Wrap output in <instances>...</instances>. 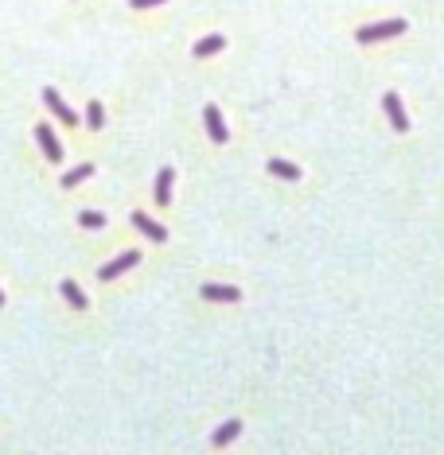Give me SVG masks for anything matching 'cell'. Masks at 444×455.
Listing matches in <instances>:
<instances>
[{
  "label": "cell",
  "instance_id": "1",
  "mask_svg": "<svg viewBox=\"0 0 444 455\" xmlns=\"http://www.w3.org/2000/svg\"><path fill=\"white\" fill-rule=\"evenodd\" d=\"M406 20H386V24H366V27H359V43H382V39H397L401 32H406Z\"/></svg>",
  "mask_w": 444,
  "mask_h": 455
},
{
  "label": "cell",
  "instance_id": "2",
  "mask_svg": "<svg viewBox=\"0 0 444 455\" xmlns=\"http://www.w3.org/2000/svg\"><path fill=\"white\" fill-rule=\"evenodd\" d=\"M36 140H39L43 156H47L51 164H62V144H59V136H55L51 125H36Z\"/></svg>",
  "mask_w": 444,
  "mask_h": 455
},
{
  "label": "cell",
  "instance_id": "3",
  "mask_svg": "<svg viewBox=\"0 0 444 455\" xmlns=\"http://www.w3.org/2000/svg\"><path fill=\"white\" fill-rule=\"evenodd\" d=\"M141 261V253L137 249H129V253H121V257H113L109 265H102L97 269V280H113V276H121V273H129L132 265Z\"/></svg>",
  "mask_w": 444,
  "mask_h": 455
},
{
  "label": "cell",
  "instance_id": "4",
  "mask_svg": "<svg viewBox=\"0 0 444 455\" xmlns=\"http://www.w3.org/2000/svg\"><path fill=\"white\" fill-rule=\"evenodd\" d=\"M43 101H47V109L62 121V125H67V129H71V125H78V113H74V109L59 97V90H51V86H47V90H43Z\"/></svg>",
  "mask_w": 444,
  "mask_h": 455
},
{
  "label": "cell",
  "instance_id": "5",
  "mask_svg": "<svg viewBox=\"0 0 444 455\" xmlns=\"http://www.w3.org/2000/svg\"><path fill=\"white\" fill-rule=\"evenodd\" d=\"M382 109H386V117H390V125H394V132H409V117H406L401 97H397V94H386L382 97Z\"/></svg>",
  "mask_w": 444,
  "mask_h": 455
},
{
  "label": "cell",
  "instance_id": "6",
  "mask_svg": "<svg viewBox=\"0 0 444 455\" xmlns=\"http://www.w3.org/2000/svg\"><path fill=\"white\" fill-rule=\"evenodd\" d=\"M203 121H207V136L215 144H226L230 140V132H226V125H222V113H218V106H207L203 109Z\"/></svg>",
  "mask_w": 444,
  "mask_h": 455
},
{
  "label": "cell",
  "instance_id": "7",
  "mask_svg": "<svg viewBox=\"0 0 444 455\" xmlns=\"http://www.w3.org/2000/svg\"><path fill=\"white\" fill-rule=\"evenodd\" d=\"M132 226L141 230L144 238H152V241H168V230L160 226V222H152V218L144 214V210H137V214H132Z\"/></svg>",
  "mask_w": 444,
  "mask_h": 455
},
{
  "label": "cell",
  "instance_id": "8",
  "mask_svg": "<svg viewBox=\"0 0 444 455\" xmlns=\"http://www.w3.org/2000/svg\"><path fill=\"white\" fill-rule=\"evenodd\" d=\"M199 296L215 299V304H234V299H242V292L238 288H230V284H203L199 288Z\"/></svg>",
  "mask_w": 444,
  "mask_h": 455
},
{
  "label": "cell",
  "instance_id": "9",
  "mask_svg": "<svg viewBox=\"0 0 444 455\" xmlns=\"http://www.w3.org/2000/svg\"><path fill=\"white\" fill-rule=\"evenodd\" d=\"M172 183H176V171L164 168L156 175V206H168L172 203Z\"/></svg>",
  "mask_w": 444,
  "mask_h": 455
},
{
  "label": "cell",
  "instance_id": "10",
  "mask_svg": "<svg viewBox=\"0 0 444 455\" xmlns=\"http://www.w3.org/2000/svg\"><path fill=\"white\" fill-rule=\"evenodd\" d=\"M222 47H226V39H222V36H203L191 51H195V59H211V55H218Z\"/></svg>",
  "mask_w": 444,
  "mask_h": 455
},
{
  "label": "cell",
  "instance_id": "11",
  "mask_svg": "<svg viewBox=\"0 0 444 455\" xmlns=\"http://www.w3.org/2000/svg\"><path fill=\"white\" fill-rule=\"evenodd\" d=\"M265 168L273 171L277 180H288V183H296V180H301V168H296V164H288V160H269Z\"/></svg>",
  "mask_w": 444,
  "mask_h": 455
},
{
  "label": "cell",
  "instance_id": "12",
  "mask_svg": "<svg viewBox=\"0 0 444 455\" xmlns=\"http://www.w3.org/2000/svg\"><path fill=\"white\" fill-rule=\"evenodd\" d=\"M238 432H242V420H226L222 428H215V436H211V443H215V447H226L230 440H238Z\"/></svg>",
  "mask_w": 444,
  "mask_h": 455
},
{
  "label": "cell",
  "instance_id": "13",
  "mask_svg": "<svg viewBox=\"0 0 444 455\" xmlns=\"http://www.w3.org/2000/svg\"><path fill=\"white\" fill-rule=\"evenodd\" d=\"M59 292L67 296V304H71V308H78V312H82L86 304H90V299L82 296V288L74 284V280H62V284H59Z\"/></svg>",
  "mask_w": 444,
  "mask_h": 455
},
{
  "label": "cell",
  "instance_id": "14",
  "mask_svg": "<svg viewBox=\"0 0 444 455\" xmlns=\"http://www.w3.org/2000/svg\"><path fill=\"white\" fill-rule=\"evenodd\" d=\"M90 175H94V164H78L74 171H67V175H62V187H74V183L90 180Z\"/></svg>",
  "mask_w": 444,
  "mask_h": 455
},
{
  "label": "cell",
  "instance_id": "15",
  "mask_svg": "<svg viewBox=\"0 0 444 455\" xmlns=\"http://www.w3.org/2000/svg\"><path fill=\"white\" fill-rule=\"evenodd\" d=\"M78 226L102 230V226H106V214H102V210H82V214H78Z\"/></svg>",
  "mask_w": 444,
  "mask_h": 455
},
{
  "label": "cell",
  "instance_id": "16",
  "mask_svg": "<svg viewBox=\"0 0 444 455\" xmlns=\"http://www.w3.org/2000/svg\"><path fill=\"white\" fill-rule=\"evenodd\" d=\"M86 125H90V129H102V125H106V109L97 106V101L86 106Z\"/></svg>",
  "mask_w": 444,
  "mask_h": 455
},
{
  "label": "cell",
  "instance_id": "17",
  "mask_svg": "<svg viewBox=\"0 0 444 455\" xmlns=\"http://www.w3.org/2000/svg\"><path fill=\"white\" fill-rule=\"evenodd\" d=\"M132 8H156V4H164V0H129Z\"/></svg>",
  "mask_w": 444,
  "mask_h": 455
},
{
  "label": "cell",
  "instance_id": "18",
  "mask_svg": "<svg viewBox=\"0 0 444 455\" xmlns=\"http://www.w3.org/2000/svg\"><path fill=\"white\" fill-rule=\"evenodd\" d=\"M0 308H4V292H0Z\"/></svg>",
  "mask_w": 444,
  "mask_h": 455
}]
</instances>
